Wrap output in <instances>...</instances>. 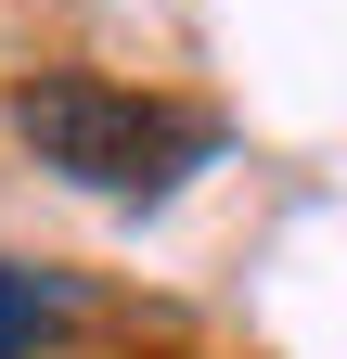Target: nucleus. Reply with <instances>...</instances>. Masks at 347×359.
Masks as SVG:
<instances>
[{
    "instance_id": "1",
    "label": "nucleus",
    "mask_w": 347,
    "mask_h": 359,
    "mask_svg": "<svg viewBox=\"0 0 347 359\" xmlns=\"http://www.w3.org/2000/svg\"><path fill=\"white\" fill-rule=\"evenodd\" d=\"M13 142L52 167V180L103 193V205H155L181 167H206V142H219V128L181 116V103H142V90H116V77L52 65V77L13 90Z\"/></svg>"
},
{
    "instance_id": "2",
    "label": "nucleus",
    "mask_w": 347,
    "mask_h": 359,
    "mask_svg": "<svg viewBox=\"0 0 347 359\" xmlns=\"http://www.w3.org/2000/svg\"><path fill=\"white\" fill-rule=\"evenodd\" d=\"M52 321H65V283H39V269H0V359H13V346H39Z\"/></svg>"
}]
</instances>
